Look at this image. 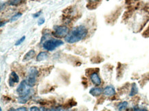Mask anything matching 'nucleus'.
Returning a JSON list of instances; mask_svg holds the SVG:
<instances>
[{
    "instance_id": "nucleus-1",
    "label": "nucleus",
    "mask_w": 149,
    "mask_h": 111,
    "mask_svg": "<svg viewBox=\"0 0 149 111\" xmlns=\"http://www.w3.org/2000/svg\"><path fill=\"white\" fill-rule=\"evenodd\" d=\"M88 34V30L85 26H78L74 28L65 38L67 43L72 44L85 39Z\"/></svg>"
},
{
    "instance_id": "nucleus-2",
    "label": "nucleus",
    "mask_w": 149,
    "mask_h": 111,
    "mask_svg": "<svg viewBox=\"0 0 149 111\" xmlns=\"http://www.w3.org/2000/svg\"><path fill=\"white\" fill-rule=\"evenodd\" d=\"M64 42L61 39H52L45 41L43 43V47L45 50L49 51H52L56 49L57 47L63 45Z\"/></svg>"
},
{
    "instance_id": "nucleus-3",
    "label": "nucleus",
    "mask_w": 149,
    "mask_h": 111,
    "mask_svg": "<svg viewBox=\"0 0 149 111\" xmlns=\"http://www.w3.org/2000/svg\"><path fill=\"white\" fill-rule=\"evenodd\" d=\"M39 76V71L36 67H31L28 70V75L26 79V83L29 87H33L37 83V78Z\"/></svg>"
},
{
    "instance_id": "nucleus-4",
    "label": "nucleus",
    "mask_w": 149,
    "mask_h": 111,
    "mask_svg": "<svg viewBox=\"0 0 149 111\" xmlns=\"http://www.w3.org/2000/svg\"><path fill=\"white\" fill-rule=\"evenodd\" d=\"M52 34L57 38H65L69 34V28L65 26H55Z\"/></svg>"
},
{
    "instance_id": "nucleus-5",
    "label": "nucleus",
    "mask_w": 149,
    "mask_h": 111,
    "mask_svg": "<svg viewBox=\"0 0 149 111\" xmlns=\"http://www.w3.org/2000/svg\"><path fill=\"white\" fill-rule=\"evenodd\" d=\"M29 88L30 87L28 86L26 80H22L17 89V94L19 95V96H24V95L30 94L32 93V90Z\"/></svg>"
},
{
    "instance_id": "nucleus-6",
    "label": "nucleus",
    "mask_w": 149,
    "mask_h": 111,
    "mask_svg": "<svg viewBox=\"0 0 149 111\" xmlns=\"http://www.w3.org/2000/svg\"><path fill=\"white\" fill-rule=\"evenodd\" d=\"M19 82V77L17 75V74L15 71L11 72L10 76H9L8 79V85L10 87H14L16 83H18Z\"/></svg>"
},
{
    "instance_id": "nucleus-7",
    "label": "nucleus",
    "mask_w": 149,
    "mask_h": 111,
    "mask_svg": "<svg viewBox=\"0 0 149 111\" xmlns=\"http://www.w3.org/2000/svg\"><path fill=\"white\" fill-rule=\"evenodd\" d=\"M103 94L107 97H112L116 95L115 87L112 85H108L103 89Z\"/></svg>"
},
{
    "instance_id": "nucleus-8",
    "label": "nucleus",
    "mask_w": 149,
    "mask_h": 111,
    "mask_svg": "<svg viewBox=\"0 0 149 111\" xmlns=\"http://www.w3.org/2000/svg\"><path fill=\"white\" fill-rule=\"evenodd\" d=\"M90 79L93 85H95L96 87H98V86H100L102 84V80H101V78L99 76L98 73H92L90 76Z\"/></svg>"
},
{
    "instance_id": "nucleus-9",
    "label": "nucleus",
    "mask_w": 149,
    "mask_h": 111,
    "mask_svg": "<svg viewBox=\"0 0 149 111\" xmlns=\"http://www.w3.org/2000/svg\"><path fill=\"white\" fill-rule=\"evenodd\" d=\"M89 93H90L92 96L94 97L100 96L102 93H103V89L98 87L91 88V89L89 90Z\"/></svg>"
},
{
    "instance_id": "nucleus-10",
    "label": "nucleus",
    "mask_w": 149,
    "mask_h": 111,
    "mask_svg": "<svg viewBox=\"0 0 149 111\" xmlns=\"http://www.w3.org/2000/svg\"><path fill=\"white\" fill-rule=\"evenodd\" d=\"M36 56V52L34 49H30L29 51H28L27 53H26L24 56V58H23V61L24 62H27V61H29L34 58Z\"/></svg>"
},
{
    "instance_id": "nucleus-11",
    "label": "nucleus",
    "mask_w": 149,
    "mask_h": 111,
    "mask_svg": "<svg viewBox=\"0 0 149 111\" xmlns=\"http://www.w3.org/2000/svg\"><path fill=\"white\" fill-rule=\"evenodd\" d=\"M32 95V94L31 93H30V94L24 95V96H19L18 97V99H17V101H18V102L20 103V104H26V103H27L28 101L31 99Z\"/></svg>"
},
{
    "instance_id": "nucleus-12",
    "label": "nucleus",
    "mask_w": 149,
    "mask_h": 111,
    "mask_svg": "<svg viewBox=\"0 0 149 111\" xmlns=\"http://www.w3.org/2000/svg\"><path fill=\"white\" fill-rule=\"evenodd\" d=\"M48 58V53L46 51H41L39 54L37 56V61L38 62H41L43 61Z\"/></svg>"
},
{
    "instance_id": "nucleus-13",
    "label": "nucleus",
    "mask_w": 149,
    "mask_h": 111,
    "mask_svg": "<svg viewBox=\"0 0 149 111\" xmlns=\"http://www.w3.org/2000/svg\"><path fill=\"white\" fill-rule=\"evenodd\" d=\"M137 93H138V87H137L136 84H135V82H133L132 85H131V91H130L129 96L130 97L135 96V95L137 94Z\"/></svg>"
},
{
    "instance_id": "nucleus-14",
    "label": "nucleus",
    "mask_w": 149,
    "mask_h": 111,
    "mask_svg": "<svg viewBox=\"0 0 149 111\" xmlns=\"http://www.w3.org/2000/svg\"><path fill=\"white\" fill-rule=\"evenodd\" d=\"M128 105H129V103L127 102V101H124L120 102L118 106V110L119 111H124L127 108Z\"/></svg>"
},
{
    "instance_id": "nucleus-15",
    "label": "nucleus",
    "mask_w": 149,
    "mask_h": 111,
    "mask_svg": "<svg viewBox=\"0 0 149 111\" xmlns=\"http://www.w3.org/2000/svg\"><path fill=\"white\" fill-rule=\"evenodd\" d=\"M23 2V0H10L8 1V4L13 6H17Z\"/></svg>"
},
{
    "instance_id": "nucleus-16",
    "label": "nucleus",
    "mask_w": 149,
    "mask_h": 111,
    "mask_svg": "<svg viewBox=\"0 0 149 111\" xmlns=\"http://www.w3.org/2000/svg\"><path fill=\"white\" fill-rule=\"evenodd\" d=\"M22 14L21 12H17V14H15V15H13V16L11 17L10 22H14L15 21H17V19H19L21 17H22Z\"/></svg>"
},
{
    "instance_id": "nucleus-17",
    "label": "nucleus",
    "mask_w": 149,
    "mask_h": 111,
    "mask_svg": "<svg viewBox=\"0 0 149 111\" xmlns=\"http://www.w3.org/2000/svg\"><path fill=\"white\" fill-rule=\"evenodd\" d=\"M48 111H65L64 108L63 106H56V107H53L48 110Z\"/></svg>"
},
{
    "instance_id": "nucleus-18",
    "label": "nucleus",
    "mask_w": 149,
    "mask_h": 111,
    "mask_svg": "<svg viewBox=\"0 0 149 111\" xmlns=\"http://www.w3.org/2000/svg\"><path fill=\"white\" fill-rule=\"evenodd\" d=\"M129 111H148L146 108H139V106H134L132 109L131 110H129Z\"/></svg>"
},
{
    "instance_id": "nucleus-19",
    "label": "nucleus",
    "mask_w": 149,
    "mask_h": 111,
    "mask_svg": "<svg viewBox=\"0 0 149 111\" xmlns=\"http://www.w3.org/2000/svg\"><path fill=\"white\" fill-rule=\"evenodd\" d=\"M25 39H26V36H23L21 39H19L16 42V43H15V45L16 46H18V45H20L21 44H22L23 43H24Z\"/></svg>"
},
{
    "instance_id": "nucleus-20",
    "label": "nucleus",
    "mask_w": 149,
    "mask_h": 111,
    "mask_svg": "<svg viewBox=\"0 0 149 111\" xmlns=\"http://www.w3.org/2000/svg\"><path fill=\"white\" fill-rule=\"evenodd\" d=\"M30 111H43V108H38L37 106H32L30 108Z\"/></svg>"
},
{
    "instance_id": "nucleus-21",
    "label": "nucleus",
    "mask_w": 149,
    "mask_h": 111,
    "mask_svg": "<svg viewBox=\"0 0 149 111\" xmlns=\"http://www.w3.org/2000/svg\"><path fill=\"white\" fill-rule=\"evenodd\" d=\"M45 22V18H43V17H41V18L39 19V21H38V25H39V26H41V25L44 24Z\"/></svg>"
},
{
    "instance_id": "nucleus-22",
    "label": "nucleus",
    "mask_w": 149,
    "mask_h": 111,
    "mask_svg": "<svg viewBox=\"0 0 149 111\" xmlns=\"http://www.w3.org/2000/svg\"><path fill=\"white\" fill-rule=\"evenodd\" d=\"M42 13V11H39V12L34 13V14L32 15V16H33L34 18H38V17H39L40 16H41Z\"/></svg>"
},
{
    "instance_id": "nucleus-23",
    "label": "nucleus",
    "mask_w": 149,
    "mask_h": 111,
    "mask_svg": "<svg viewBox=\"0 0 149 111\" xmlns=\"http://www.w3.org/2000/svg\"><path fill=\"white\" fill-rule=\"evenodd\" d=\"M27 108H26V107L24 106H22V107H19V108H17L16 109V111H27Z\"/></svg>"
},
{
    "instance_id": "nucleus-24",
    "label": "nucleus",
    "mask_w": 149,
    "mask_h": 111,
    "mask_svg": "<svg viewBox=\"0 0 149 111\" xmlns=\"http://www.w3.org/2000/svg\"><path fill=\"white\" fill-rule=\"evenodd\" d=\"M143 36H144V37H149V27L148 28V29L143 33Z\"/></svg>"
},
{
    "instance_id": "nucleus-25",
    "label": "nucleus",
    "mask_w": 149,
    "mask_h": 111,
    "mask_svg": "<svg viewBox=\"0 0 149 111\" xmlns=\"http://www.w3.org/2000/svg\"><path fill=\"white\" fill-rule=\"evenodd\" d=\"M6 22H1V25H0V26H1V27H3V26H4V25L6 24Z\"/></svg>"
},
{
    "instance_id": "nucleus-26",
    "label": "nucleus",
    "mask_w": 149,
    "mask_h": 111,
    "mask_svg": "<svg viewBox=\"0 0 149 111\" xmlns=\"http://www.w3.org/2000/svg\"><path fill=\"white\" fill-rule=\"evenodd\" d=\"M8 111H16V109H15L14 108H10Z\"/></svg>"
},
{
    "instance_id": "nucleus-27",
    "label": "nucleus",
    "mask_w": 149,
    "mask_h": 111,
    "mask_svg": "<svg viewBox=\"0 0 149 111\" xmlns=\"http://www.w3.org/2000/svg\"><path fill=\"white\" fill-rule=\"evenodd\" d=\"M89 1H91V2H95V1H98V0H89Z\"/></svg>"
},
{
    "instance_id": "nucleus-28",
    "label": "nucleus",
    "mask_w": 149,
    "mask_h": 111,
    "mask_svg": "<svg viewBox=\"0 0 149 111\" xmlns=\"http://www.w3.org/2000/svg\"><path fill=\"white\" fill-rule=\"evenodd\" d=\"M65 111H72V110H69V109H68V110H65Z\"/></svg>"
},
{
    "instance_id": "nucleus-29",
    "label": "nucleus",
    "mask_w": 149,
    "mask_h": 111,
    "mask_svg": "<svg viewBox=\"0 0 149 111\" xmlns=\"http://www.w3.org/2000/svg\"><path fill=\"white\" fill-rule=\"evenodd\" d=\"M0 111H2V109H1V108H0Z\"/></svg>"
},
{
    "instance_id": "nucleus-30",
    "label": "nucleus",
    "mask_w": 149,
    "mask_h": 111,
    "mask_svg": "<svg viewBox=\"0 0 149 111\" xmlns=\"http://www.w3.org/2000/svg\"><path fill=\"white\" fill-rule=\"evenodd\" d=\"M33 1H34V0H33Z\"/></svg>"
}]
</instances>
